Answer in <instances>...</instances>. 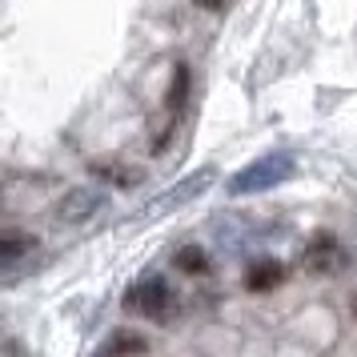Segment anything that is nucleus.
I'll return each mask as SVG.
<instances>
[{
	"instance_id": "nucleus-1",
	"label": "nucleus",
	"mask_w": 357,
	"mask_h": 357,
	"mask_svg": "<svg viewBox=\"0 0 357 357\" xmlns=\"http://www.w3.org/2000/svg\"><path fill=\"white\" fill-rule=\"evenodd\" d=\"M297 173V161L289 153H265L257 161L241 165L233 177L225 181V193L229 197H253V193H265V189H277L281 181H289Z\"/></svg>"
},
{
	"instance_id": "nucleus-2",
	"label": "nucleus",
	"mask_w": 357,
	"mask_h": 357,
	"mask_svg": "<svg viewBox=\"0 0 357 357\" xmlns=\"http://www.w3.org/2000/svg\"><path fill=\"white\" fill-rule=\"evenodd\" d=\"M125 309L141 313L149 321H165V317L177 313V293H173V285H169L161 273H149L125 293Z\"/></svg>"
},
{
	"instance_id": "nucleus-3",
	"label": "nucleus",
	"mask_w": 357,
	"mask_h": 357,
	"mask_svg": "<svg viewBox=\"0 0 357 357\" xmlns=\"http://www.w3.org/2000/svg\"><path fill=\"white\" fill-rule=\"evenodd\" d=\"M213 181H217V169H197V173H189V177H181L173 189H165L153 205H145V213L137 217V221H157V217H169V213L185 209L189 201H197V197H205L213 189Z\"/></svg>"
},
{
	"instance_id": "nucleus-4",
	"label": "nucleus",
	"mask_w": 357,
	"mask_h": 357,
	"mask_svg": "<svg viewBox=\"0 0 357 357\" xmlns=\"http://www.w3.org/2000/svg\"><path fill=\"white\" fill-rule=\"evenodd\" d=\"M105 201L109 197L93 189V185H81V189H68L61 201H56V209H52V221L56 225H84L89 217H97L105 209Z\"/></svg>"
},
{
	"instance_id": "nucleus-5",
	"label": "nucleus",
	"mask_w": 357,
	"mask_h": 357,
	"mask_svg": "<svg viewBox=\"0 0 357 357\" xmlns=\"http://www.w3.org/2000/svg\"><path fill=\"white\" fill-rule=\"evenodd\" d=\"M305 269L309 273H321V277H333V273H341L345 265H349V253H345V245L333 237V233H317L313 241H309V249H305Z\"/></svg>"
},
{
	"instance_id": "nucleus-6",
	"label": "nucleus",
	"mask_w": 357,
	"mask_h": 357,
	"mask_svg": "<svg viewBox=\"0 0 357 357\" xmlns=\"http://www.w3.org/2000/svg\"><path fill=\"white\" fill-rule=\"evenodd\" d=\"M281 281H285V265L277 257H261L245 269V289L249 293H273Z\"/></svg>"
},
{
	"instance_id": "nucleus-7",
	"label": "nucleus",
	"mask_w": 357,
	"mask_h": 357,
	"mask_svg": "<svg viewBox=\"0 0 357 357\" xmlns=\"http://www.w3.org/2000/svg\"><path fill=\"white\" fill-rule=\"evenodd\" d=\"M89 169H93V177L113 181V185H121V189H129V185H141V181H145L141 169H125V161H93Z\"/></svg>"
},
{
	"instance_id": "nucleus-8",
	"label": "nucleus",
	"mask_w": 357,
	"mask_h": 357,
	"mask_svg": "<svg viewBox=\"0 0 357 357\" xmlns=\"http://www.w3.org/2000/svg\"><path fill=\"white\" fill-rule=\"evenodd\" d=\"M173 265H177L181 273L201 277V273H209V253H205L201 245H185V249H177V253H173Z\"/></svg>"
},
{
	"instance_id": "nucleus-9",
	"label": "nucleus",
	"mask_w": 357,
	"mask_h": 357,
	"mask_svg": "<svg viewBox=\"0 0 357 357\" xmlns=\"http://www.w3.org/2000/svg\"><path fill=\"white\" fill-rule=\"evenodd\" d=\"M165 105H169V113H173V116L185 113V105H189V65H177V73H173V84H169V97H165Z\"/></svg>"
},
{
	"instance_id": "nucleus-10",
	"label": "nucleus",
	"mask_w": 357,
	"mask_h": 357,
	"mask_svg": "<svg viewBox=\"0 0 357 357\" xmlns=\"http://www.w3.org/2000/svg\"><path fill=\"white\" fill-rule=\"evenodd\" d=\"M36 241L33 237H24V233H4V241H0V265H13L20 253H33Z\"/></svg>"
},
{
	"instance_id": "nucleus-11",
	"label": "nucleus",
	"mask_w": 357,
	"mask_h": 357,
	"mask_svg": "<svg viewBox=\"0 0 357 357\" xmlns=\"http://www.w3.org/2000/svg\"><path fill=\"white\" fill-rule=\"evenodd\" d=\"M105 354H149V341L141 333H116L105 341Z\"/></svg>"
},
{
	"instance_id": "nucleus-12",
	"label": "nucleus",
	"mask_w": 357,
	"mask_h": 357,
	"mask_svg": "<svg viewBox=\"0 0 357 357\" xmlns=\"http://www.w3.org/2000/svg\"><path fill=\"white\" fill-rule=\"evenodd\" d=\"M201 4H205V8H221V4H225V0H201Z\"/></svg>"
},
{
	"instance_id": "nucleus-13",
	"label": "nucleus",
	"mask_w": 357,
	"mask_h": 357,
	"mask_svg": "<svg viewBox=\"0 0 357 357\" xmlns=\"http://www.w3.org/2000/svg\"><path fill=\"white\" fill-rule=\"evenodd\" d=\"M354 313H357V301H354Z\"/></svg>"
}]
</instances>
